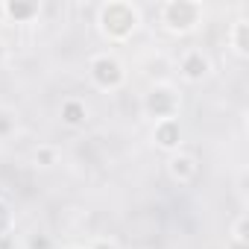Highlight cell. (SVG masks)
Returning a JSON list of instances; mask_svg holds the SVG:
<instances>
[{
    "label": "cell",
    "instance_id": "cell-1",
    "mask_svg": "<svg viewBox=\"0 0 249 249\" xmlns=\"http://www.w3.org/2000/svg\"><path fill=\"white\" fill-rule=\"evenodd\" d=\"M138 24H141V15L129 3H106V6H100V30L111 41H123L129 33H135Z\"/></svg>",
    "mask_w": 249,
    "mask_h": 249
},
{
    "label": "cell",
    "instance_id": "cell-2",
    "mask_svg": "<svg viewBox=\"0 0 249 249\" xmlns=\"http://www.w3.org/2000/svg\"><path fill=\"white\" fill-rule=\"evenodd\" d=\"M159 18H161V27L167 33H191L196 30L199 18H202V6L199 3H188V0H173V3H164L159 9Z\"/></svg>",
    "mask_w": 249,
    "mask_h": 249
},
{
    "label": "cell",
    "instance_id": "cell-3",
    "mask_svg": "<svg viewBox=\"0 0 249 249\" xmlns=\"http://www.w3.org/2000/svg\"><path fill=\"white\" fill-rule=\"evenodd\" d=\"M91 79L100 85V88H120L123 79H126V73H123V65L108 56V53H100L91 59Z\"/></svg>",
    "mask_w": 249,
    "mask_h": 249
},
{
    "label": "cell",
    "instance_id": "cell-4",
    "mask_svg": "<svg viewBox=\"0 0 249 249\" xmlns=\"http://www.w3.org/2000/svg\"><path fill=\"white\" fill-rule=\"evenodd\" d=\"M147 111L156 117V120H173L176 117V108H179V94L167 85H159L147 94Z\"/></svg>",
    "mask_w": 249,
    "mask_h": 249
},
{
    "label": "cell",
    "instance_id": "cell-5",
    "mask_svg": "<svg viewBox=\"0 0 249 249\" xmlns=\"http://www.w3.org/2000/svg\"><path fill=\"white\" fill-rule=\"evenodd\" d=\"M179 73L188 82H202L211 73V59L202 50H185L182 59H179Z\"/></svg>",
    "mask_w": 249,
    "mask_h": 249
},
{
    "label": "cell",
    "instance_id": "cell-6",
    "mask_svg": "<svg viewBox=\"0 0 249 249\" xmlns=\"http://www.w3.org/2000/svg\"><path fill=\"white\" fill-rule=\"evenodd\" d=\"M167 173H170L173 182L191 185V182L196 179V173H199V164H196V159L188 156V153H173V156L167 159Z\"/></svg>",
    "mask_w": 249,
    "mask_h": 249
},
{
    "label": "cell",
    "instance_id": "cell-7",
    "mask_svg": "<svg viewBox=\"0 0 249 249\" xmlns=\"http://www.w3.org/2000/svg\"><path fill=\"white\" fill-rule=\"evenodd\" d=\"M156 144L161 150H179V141H182V126H179V120H159L156 123Z\"/></svg>",
    "mask_w": 249,
    "mask_h": 249
},
{
    "label": "cell",
    "instance_id": "cell-8",
    "mask_svg": "<svg viewBox=\"0 0 249 249\" xmlns=\"http://www.w3.org/2000/svg\"><path fill=\"white\" fill-rule=\"evenodd\" d=\"M85 120H88V106L76 97H68L62 103V123H68V126H85Z\"/></svg>",
    "mask_w": 249,
    "mask_h": 249
},
{
    "label": "cell",
    "instance_id": "cell-9",
    "mask_svg": "<svg viewBox=\"0 0 249 249\" xmlns=\"http://www.w3.org/2000/svg\"><path fill=\"white\" fill-rule=\"evenodd\" d=\"M38 12H41L38 3H18V0H15V3H6V6H3V15L12 18L15 24H27V21H33Z\"/></svg>",
    "mask_w": 249,
    "mask_h": 249
},
{
    "label": "cell",
    "instance_id": "cell-10",
    "mask_svg": "<svg viewBox=\"0 0 249 249\" xmlns=\"http://www.w3.org/2000/svg\"><path fill=\"white\" fill-rule=\"evenodd\" d=\"M231 44H234V53H237L240 59L249 56V24H246V21H237V24L231 27Z\"/></svg>",
    "mask_w": 249,
    "mask_h": 249
},
{
    "label": "cell",
    "instance_id": "cell-11",
    "mask_svg": "<svg viewBox=\"0 0 249 249\" xmlns=\"http://www.w3.org/2000/svg\"><path fill=\"white\" fill-rule=\"evenodd\" d=\"M246 223H249V217H246V214H240V217L234 220V243H237L240 249H243V246H246V240H249V237H246Z\"/></svg>",
    "mask_w": 249,
    "mask_h": 249
},
{
    "label": "cell",
    "instance_id": "cell-12",
    "mask_svg": "<svg viewBox=\"0 0 249 249\" xmlns=\"http://www.w3.org/2000/svg\"><path fill=\"white\" fill-rule=\"evenodd\" d=\"M27 249H53V240L47 237V234H30L27 237Z\"/></svg>",
    "mask_w": 249,
    "mask_h": 249
},
{
    "label": "cell",
    "instance_id": "cell-13",
    "mask_svg": "<svg viewBox=\"0 0 249 249\" xmlns=\"http://www.w3.org/2000/svg\"><path fill=\"white\" fill-rule=\"evenodd\" d=\"M36 161H41L44 167H53L56 164V150L53 147H38L36 150Z\"/></svg>",
    "mask_w": 249,
    "mask_h": 249
},
{
    "label": "cell",
    "instance_id": "cell-14",
    "mask_svg": "<svg viewBox=\"0 0 249 249\" xmlns=\"http://www.w3.org/2000/svg\"><path fill=\"white\" fill-rule=\"evenodd\" d=\"M88 249H117V243H114V240H108V237H97Z\"/></svg>",
    "mask_w": 249,
    "mask_h": 249
},
{
    "label": "cell",
    "instance_id": "cell-15",
    "mask_svg": "<svg viewBox=\"0 0 249 249\" xmlns=\"http://www.w3.org/2000/svg\"><path fill=\"white\" fill-rule=\"evenodd\" d=\"M6 53H9V50H6V44H3V41H0V65H3V62H6Z\"/></svg>",
    "mask_w": 249,
    "mask_h": 249
},
{
    "label": "cell",
    "instance_id": "cell-16",
    "mask_svg": "<svg viewBox=\"0 0 249 249\" xmlns=\"http://www.w3.org/2000/svg\"><path fill=\"white\" fill-rule=\"evenodd\" d=\"M71 249H73V246H71Z\"/></svg>",
    "mask_w": 249,
    "mask_h": 249
}]
</instances>
